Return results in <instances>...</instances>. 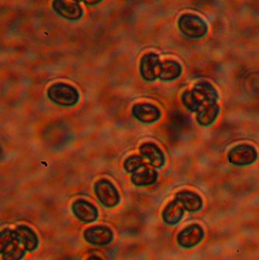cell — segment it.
Instances as JSON below:
<instances>
[{"label": "cell", "instance_id": "cell-3", "mask_svg": "<svg viewBox=\"0 0 259 260\" xmlns=\"http://www.w3.org/2000/svg\"><path fill=\"white\" fill-rule=\"evenodd\" d=\"M47 95L51 102L63 107L74 106L80 99L78 90L64 83L52 84L47 90Z\"/></svg>", "mask_w": 259, "mask_h": 260}, {"label": "cell", "instance_id": "cell-20", "mask_svg": "<svg viewBox=\"0 0 259 260\" xmlns=\"http://www.w3.org/2000/svg\"><path fill=\"white\" fill-rule=\"evenodd\" d=\"M101 2H102V1H85L84 3H86V4H90V5H92V4H100Z\"/></svg>", "mask_w": 259, "mask_h": 260}, {"label": "cell", "instance_id": "cell-14", "mask_svg": "<svg viewBox=\"0 0 259 260\" xmlns=\"http://www.w3.org/2000/svg\"><path fill=\"white\" fill-rule=\"evenodd\" d=\"M175 200L189 212L198 211L203 207V200L198 194L188 190H183L175 196Z\"/></svg>", "mask_w": 259, "mask_h": 260}, {"label": "cell", "instance_id": "cell-2", "mask_svg": "<svg viewBox=\"0 0 259 260\" xmlns=\"http://www.w3.org/2000/svg\"><path fill=\"white\" fill-rule=\"evenodd\" d=\"M218 94L216 89L208 82H200L191 90L184 92L181 97L188 110L201 114L216 104Z\"/></svg>", "mask_w": 259, "mask_h": 260}, {"label": "cell", "instance_id": "cell-11", "mask_svg": "<svg viewBox=\"0 0 259 260\" xmlns=\"http://www.w3.org/2000/svg\"><path fill=\"white\" fill-rule=\"evenodd\" d=\"M73 214L83 223H92L98 217V209L86 200H78L72 206Z\"/></svg>", "mask_w": 259, "mask_h": 260}, {"label": "cell", "instance_id": "cell-12", "mask_svg": "<svg viewBox=\"0 0 259 260\" xmlns=\"http://www.w3.org/2000/svg\"><path fill=\"white\" fill-rule=\"evenodd\" d=\"M203 229L198 224H191L183 229L178 236V242L184 248H191L198 245L203 239Z\"/></svg>", "mask_w": 259, "mask_h": 260}, {"label": "cell", "instance_id": "cell-18", "mask_svg": "<svg viewBox=\"0 0 259 260\" xmlns=\"http://www.w3.org/2000/svg\"><path fill=\"white\" fill-rule=\"evenodd\" d=\"M219 112V106L216 105L213 107L205 111L203 113L199 114L197 115V121L200 125H203V126H207V125H210L216 120Z\"/></svg>", "mask_w": 259, "mask_h": 260}, {"label": "cell", "instance_id": "cell-9", "mask_svg": "<svg viewBox=\"0 0 259 260\" xmlns=\"http://www.w3.org/2000/svg\"><path fill=\"white\" fill-rule=\"evenodd\" d=\"M84 239L89 243L103 246L112 242L113 233L105 226H94L85 231Z\"/></svg>", "mask_w": 259, "mask_h": 260}, {"label": "cell", "instance_id": "cell-15", "mask_svg": "<svg viewBox=\"0 0 259 260\" xmlns=\"http://www.w3.org/2000/svg\"><path fill=\"white\" fill-rule=\"evenodd\" d=\"M184 210H185L183 206L175 199V200L168 204L164 210L163 214H162L164 220L168 224H171V225L176 224L182 219Z\"/></svg>", "mask_w": 259, "mask_h": 260}, {"label": "cell", "instance_id": "cell-7", "mask_svg": "<svg viewBox=\"0 0 259 260\" xmlns=\"http://www.w3.org/2000/svg\"><path fill=\"white\" fill-rule=\"evenodd\" d=\"M160 62L159 56L156 54H145L141 58L140 66V75L143 80L153 81L159 78Z\"/></svg>", "mask_w": 259, "mask_h": 260}, {"label": "cell", "instance_id": "cell-16", "mask_svg": "<svg viewBox=\"0 0 259 260\" xmlns=\"http://www.w3.org/2000/svg\"><path fill=\"white\" fill-rule=\"evenodd\" d=\"M157 176L156 171L146 167V165H145L141 169L133 173L132 182L137 186L150 185L156 182Z\"/></svg>", "mask_w": 259, "mask_h": 260}, {"label": "cell", "instance_id": "cell-21", "mask_svg": "<svg viewBox=\"0 0 259 260\" xmlns=\"http://www.w3.org/2000/svg\"><path fill=\"white\" fill-rule=\"evenodd\" d=\"M87 260H102V258H99L98 256H91L90 258H89Z\"/></svg>", "mask_w": 259, "mask_h": 260}, {"label": "cell", "instance_id": "cell-13", "mask_svg": "<svg viewBox=\"0 0 259 260\" xmlns=\"http://www.w3.org/2000/svg\"><path fill=\"white\" fill-rule=\"evenodd\" d=\"M140 151L142 157L147 159L153 167L160 169L165 165V154L156 144L153 143H145L140 146Z\"/></svg>", "mask_w": 259, "mask_h": 260}, {"label": "cell", "instance_id": "cell-17", "mask_svg": "<svg viewBox=\"0 0 259 260\" xmlns=\"http://www.w3.org/2000/svg\"><path fill=\"white\" fill-rule=\"evenodd\" d=\"M181 65L176 61L165 60L159 66V79L164 81H170L178 78L181 75Z\"/></svg>", "mask_w": 259, "mask_h": 260}, {"label": "cell", "instance_id": "cell-1", "mask_svg": "<svg viewBox=\"0 0 259 260\" xmlns=\"http://www.w3.org/2000/svg\"><path fill=\"white\" fill-rule=\"evenodd\" d=\"M0 247L4 260H21L25 252L39 246L36 234L27 226H18L14 230L5 229L0 235Z\"/></svg>", "mask_w": 259, "mask_h": 260}, {"label": "cell", "instance_id": "cell-8", "mask_svg": "<svg viewBox=\"0 0 259 260\" xmlns=\"http://www.w3.org/2000/svg\"><path fill=\"white\" fill-rule=\"evenodd\" d=\"M52 8L61 17L69 20H78L83 17L82 7L77 1L55 0L52 3Z\"/></svg>", "mask_w": 259, "mask_h": 260}, {"label": "cell", "instance_id": "cell-4", "mask_svg": "<svg viewBox=\"0 0 259 260\" xmlns=\"http://www.w3.org/2000/svg\"><path fill=\"white\" fill-rule=\"evenodd\" d=\"M178 27L183 35L193 39H201L208 31L206 22L199 16L191 14L181 16L178 20Z\"/></svg>", "mask_w": 259, "mask_h": 260}, {"label": "cell", "instance_id": "cell-6", "mask_svg": "<svg viewBox=\"0 0 259 260\" xmlns=\"http://www.w3.org/2000/svg\"><path fill=\"white\" fill-rule=\"evenodd\" d=\"M257 158V153L252 146L241 144L231 149L228 153V160L236 166H246L254 163Z\"/></svg>", "mask_w": 259, "mask_h": 260}, {"label": "cell", "instance_id": "cell-5", "mask_svg": "<svg viewBox=\"0 0 259 260\" xmlns=\"http://www.w3.org/2000/svg\"><path fill=\"white\" fill-rule=\"evenodd\" d=\"M94 191L98 200L105 207H114L119 204V193L110 181L107 179L98 181L95 184Z\"/></svg>", "mask_w": 259, "mask_h": 260}, {"label": "cell", "instance_id": "cell-19", "mask_svg": "<svg viewBox=\"0 0 259 260\" xmlns=\"http://www.w3.org/2000/svg\"><path fill=\"white\" fill-rule=\"evenodd\" d=\"M144 160L143 157L138 155L130 156L124 162V169L127 172L130 173H134L142 167L145 166Z\"/></svg>", "mask_w": 259, "mask_h": 260}, {"label": "cell", "instance_id": "cell-10", "mask_svg": "<svg viewBox=\"0 0 259 260\" xmlns=\"http://www.w3.org/2000/svg\"><path fill=\"white\" fill-rule=\"evenodd\" d=\"M132 112L133 116L143 123H153L160 118V111L151 104H137L133 106Z\"/></svg>", "mask_w": 259, "mask_h": 260}]
</instances>
